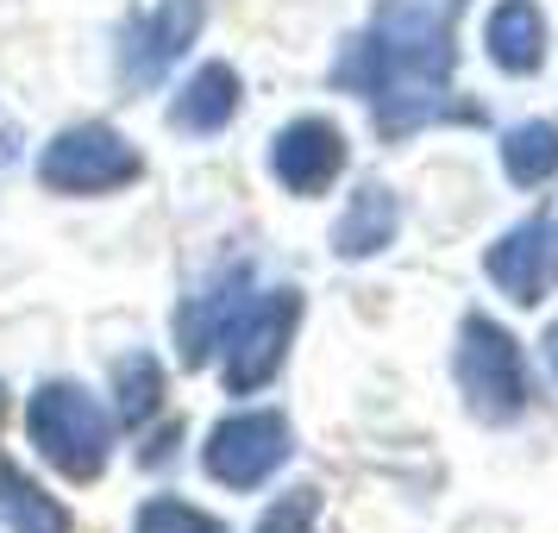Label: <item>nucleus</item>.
I'll return each mask as SVG.
<instances>
[{
	"label": "nucleus",
	"instance_id": "nucleus-9",
	"mask_svg": "<svg viewBox=\"0 0 558 533\" xmlns=\"http://www.w3.org/2000/svg\"><path fill=\"white\" fill-rule=\"evenodd\" d=\"M502 163H508V177L514 182H539L558 163V132L553 126H521L514 138H508Z\"/></svg>",
	"mask_w": 558,
	"mask_h": 533
},
{
	"label": "nucleus",
	"instance_id": "nucleus-10",
	"mask_svg": "<svg viewBox=\"0 0 558 533\" xmlns=\"http://www.w3.org/2000/svg\"><path fill=\"white\" fill-rule=\"evenodd\" d=\"M232 113V76L227 70H202V76L189 82V101L177 107L182 126H220Z\"/></svg>",
	"mask_w": 558,
	"mask_h": 533
},
{
	"label": "nucleus",
	"instance_id": "nucleus-11",
	"mask_svg": "<svg viewBox=\"0 0 558 533\" xmlns=\"http://www.w3.org/2000/svg\"><path fill=\"white\" fill-rule=\"evenodd\" d=\"M138 533H220V528H214V521H202L195 508H182V502H157V508H145Z\"/></svg>",
	"mask_w": 558,
	"mask_h": 533
},
{
	"label": "nucleus",
	"instance_id": "nucleus-12",
	"mask_svg": "<svg viewBox=\"0 0 558 533\" xmlns=\"http://www.w3.org/2000/svg\"><path fill=\"white\" fill-rule=\"evenodd\" d=\"M307 514H314V496L295 489V496H282V502L264 514V528L257 533H307Z\"/></svg>",
	"mask_w": 558,
	"mask_h": 533
},
{
	"label": "nucleus",
	"instance_id": "nucleus-8",
	"mask_svg": "<svg viewBox=\"0 0 558 533\" xmlns=\"http://www.w3.org/2000/svg\"><path fill=\"white\" fill-rule=\"evenodd\" d=\"M0 508H7V521L20 533H63V514L57 502H45L32 483H20L13 471H0Z\"/></svg>",
	"mask_w": 558,
	"mask_h": 533
},
{
	"label": "nucleus",
	"instance_id": "nucleus-6",
	"mask_svg": "<svg viewBox=\"0 0 558 533\" xmlns=\"http://www.w3.org/2000/svg\"><path fill=\"white\" fill-rule=\"evenodd\" d=\"M489 51H496V63L502 70H533L539 63V13L533 7H502L496 20H489Z\"/></svg>",
	"mask_w": 558,
	"mask_h": 533
},
{
	"label": "nucleus",
	"instance_id": "nucleus-3",
	"mask_svg": "<svg viewBox=\"0 0 558 533\" xmlns=\"http://www.w3.org/2000/svg\"><path fill=\"white\" fill-rule=\"evenodd\" d=\"M458 377H464V389L477 396L483 414H514V402H521V371H514V352H508V339L489 327V320H471V327H464Z\"/></svg>",
	"mask_w": 558,
	"mask_h": 533
},
{
	"label": "nucleus",
	"instance_id": "nucleus-1",
	"mask_svg": "<svg viewBox=\"0 0 558 533\" xmlns=\"http://www.w3.org/2000/svg\"><path fill=\"white\" fill-rule=\"evenodd\" d=\"M32 433H38V446L63 464V471H76L88 477L107 452V414L82 389H45L38 402H32Z\"/></svg>",
	"mask_w": 558,
	"mask_h": 533
},
{
	"label": "nucleus",
	"instance_id": "nucleus-13",
	"mask_svg": "<svg viewBox=\"0 0 558 533\" xmlns=\"http://www.w3.org/2000/svg\"><path fill=\"white\" fill-rule=\"evenodd\" d=\"M151 396H157V364L132 358V364H126V414H145Z\"/></svg>",
	"mask_w": 558,
	"mask_h": 533
},
{
	"label": "nucleus",
	"instance_id": "nucleus-4",
	"mask_svg": "<svg viewBox=\"0 0 558 533\" xmlns=\"http://www.w3.org/2000/svg\"><path fill=\"white\" fill-rule=\"evenodd\" d=\"M132 170L138 163L113 132H76L45 157V182H57V189H107V182H126Z\"/></svg>",
	"mask_w": 558,
	"mask_h": 533
},
{
	"label": "nucleus",
	"instance_id": "nucleus-7",
	"mask_svg": "<svg viewBox=\"0 0 558 533\" xmlns=\"http://www.w3.org/2000/svg\"><path fill=\"white\" fill-rule=\"evenodd\" d=\"M533 239H539V227H521L514 239H502V252L489 257V270H496V282H508V289H514L521 302H533V289H539V270H533V264L546 257L539 245H533Z\"/></svg>",
	"mask_w": 558,
	"mask_h": 533
},
{
	"label": "nucleus",
	"instance_id": "nucleus-2",
	"mask_svg": "<svg viewBox=\"0 0 558 533\" xmlns=\"http://www.w3.org/2000/svg\"><path fill=\"white\" fill-rule=\"evenodd\" d=\"M282 452L289 446H282V427L270 414H239L207 439V471L220 483H257L282 464Z\"/></svg>",
	"mask_w": 558,
	"mask_h": 533
},
{
	"label": "nucleus",
	"instance_id": "nucleus-5",
	"mask_svg": "<svg viewBox=\"0 0 558 533\" xmlns=\"http://www.w3.org/2000/svg\"><path fill=\"white\" fill-rule=\"evenodd\" d=\"M339 170V132L307 120V126H289L277 145V177L289 189H320V182Z\"/></svg>",
	"mask_w": 558,
	"mask_h": 533
}]
</instances>
